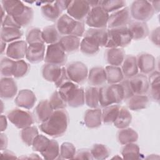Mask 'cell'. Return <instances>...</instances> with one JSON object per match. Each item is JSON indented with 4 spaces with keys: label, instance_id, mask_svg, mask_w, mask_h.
Listing matches in <instances>:
<instances>
[{
    "label": "cell",
    "instance_id": "1",
    "mask_svg": "<svg viewBox=\"0 0 160 160\" xmlns=\"http://www.w3.org/2000/svg\"><path fill=\"white\" fill-rule=\"evenodd\" d=\"M69 124V115L64 109L54 110L50 117L41 122L39 128L44 133L53 137L62 136L66 131Z\"/></svg>",
    "mask_w": 160,
    "mask_h": 160
},
{
    "label": "cell",
    "instance_id": "62",
    "mask_svg": "<svg viewBox=\"0 0 160 160\" xmlns=\"http://www.w3.org/2000/svg\"><path fill=\"white\" fill-rule=\"evenodd\" d=\"M116 158H118V159H121V157H119V156H118L113 157L112 159H116Z\"/></svg>",
    "mask_w": 160,
    "mask_h": 160
},
{
    "label": "cell",
    "instance_id": "31",
    "mask_svg": "<svg viewBox=\"0 0 160 160\" xmlns=\"http://www.w3.org/2000/svg\"><path fill=\"white\" fill-rule=\"evenodd\" d=\"M159 75L160 74L159 71H154L149 74L148 78L150 95L151 98L156 102L159 101Z\"/></svg>",
    "mask_w": 160,
    "mask_h": 160
},
{
    "label": "cell",
    "instance_id": "45",
    "mask_svg": "<svg viewBox=\"0 0 160 160\" xmlns=\"http://www.w3.org/2000/svg\"><path fill=\"white\" fill-rule=\"evenodd\" d=\"M126 6V1L122 0H109L101 1V6L108 12H114Z\"/></svg>",
    "mask_w": 160,
    "mask_h": 160
},
{
    "label": "cell",
    "instance_id": "39",
    "mask_svg": "<svg viewBox=\"0 0 160 160\" xmlns=\"http://www.w3.org/2000/svg\"><path fill=\"white\" fill-rule=\"evenodd\" d=\"M99 46L91 39L84 37L80 43V50L81 52L87 56L96 54L99 50Z\"/></svg>",
    "mask_w": 160,
    "mask_h": 160
},
{
    "label": "cell",
    "instance_id": "29",
    "mask_svg": "<svg viewBox=\"0 0 160 160\" xmlns=\"http://www.w3.org/2000/svg\"><path fill=\"white\" fill-rule=\"evenodd\" d=\"M61 71V66L46 63L42 68V76L45 80L54 83L59 77Z\"/></svg>",
    "mask_w": 160,
    "mask_h": 160
},
{
    "label": "cell",
    "instance_id": "35",
    "mask_svg": "<svg viewBox=\"0 0 160 160\" xmlns=\"http://www.w3.org/2000/svg\"><path fill=\"white\" fill-rule=\"evenodd\" d=\"M42 37L44 43L49 44L58 42L61 38L56 25L45 27L42 31Z\"/></svg>",
    "mask_w": 160,
    "mask_h": 160
},
{
    "label": "cell",
    "instance_id": "19",
    "mask_svg": "<svg viewBox=\"0 0 160 160\" xmlns=\"http://www.w3.org/2000/svg\"><path fill=\"white\" fill-rule=\"evenodd\" d=\"M1 6L4 9L6 14L16 18L20 16L25 11L26 6L23 2L18 0L1 1Z\"/></svg>",
    "mask_w": 160,
    "mask_h": 160
},
{
    "label": "cell",
    "instance_id": "3",
    "mask_svg": "<svg viewBox=\"0 0 160 160\" xmlns=\"http://www.w3.org/2000/svg\"><path fill=\"white\" fill-rule=\"evenodd\" d=\"M123 100L124 92L119 82L104 85L99 89V102L102 108L119 104Z\"/></svg>",
    "mask_w": 160,
    "mask_h": 160
},
{
    "label": "cell",
    "instance_id": "57",
    "mask_svg": "<svg viewBox=\"0 0 160 160\" xmlns=\"http://www.w3.org/2000/svg\"><path fill=\"white\" fill-rule=\"evenodd\" d=\"M1 159H17V157L13 152L7 149H4L3 151H1Z\"/></svg>",
    "mask_w": 160,
    "mask_h": 160
},
{
    "label": "cell",
    "instance_id": "17",
    "mask_svg": "<svg viewBox=\"0 0 160 160\" xmlns=\"http://www.w3.org/2000/svg\"><path fill=\"white\" fill-rule=\"evenodd\" d=\"M36 102V95L29 89H22L19 91L14 100L17 106L27 109H31L34 106Z\"/></svg>",
    "mask_w": 160,
    "mask_h": 160
},
{
    "label": "cell",
    "instance_id": "47",
    "mask_svg": "<svg viewBox=\"0 0 160 160\" xmlns=\"http://www.w3.org/2000/svg\"><path fill=\"white\" fill-rule=\"evenodd\" d=\"M26 39L29 44L44 43L42 37V31L38 28H32L29 29L26 33Z\"/></svg>",
    "mask_w": 160,
    "mask_h": 160
},
{
    "label": "cell",
    "instance_id": "52",
    "mask_svg": "<svg viewBox=\"0 0 160 160\" xmlns=\"http://www.w3.org/2000/svg\"><path fill=\"white\" fill-rule=\"evenodd\" d=\"M69 81H71L70 78H69L68 75V73L66 72V69L65 68H62V71H61V73L59 76V77L58 78V80L54 82L57 88H60L61 86H62L63 84L69 82Z\"/></svg>",
    "mask_w": 160,
    "mask_h": 160
},
{
    "label": "cell",
    "instance_id": "27",
    "mask_svg": "<svg viewBox=\"0 0 160 160\" xmlns=\"http://www.w3.org/2000/svg\"><path fill=\"white\" fill-rule=\"evenodd\" d=\"M126 56L122 48H108L105 52V58L110 66H121Z\"/></svg>",
    "mask_w": 160,
    "mask_h": 160
},
{
    "label": "cell",
    "instance_id": "10",
    "mask_svg": "<svg viewBox=\"0 0 160 160\" xmlns=\"http://www.w3.org/2000/svg\"><path fill=\"white\" fill-rule=\"evenodd\" d=\"M71 81L76 84L83 83L88 76V69L85 64L80 61L69 63L66 68Z\"/></svg>",
    "mask_w": 160,
    "mask_h": 160
},
{
    "label": "cell",
    "instance_id": "59",
    "mask_svg": "<svg viewBox=\"0 0 160 160\" xmlns=\"http://www.w3.org/2000/svg\"><path fill=\"white\" fill-rule=\"evenodd\" d=\"M0 119H1V131L3 132L4 131H5V129L8 126L7 118L5 116L1 114Z\"/></svg>",
    "mask_w": 160,
    "mask_h": 160
},
{
    "label": "cell",
    "instance_id": "20",
    "mask_svg": "<svg viewBox=\"0 0 160 160\" xmlns=\"http://www.w3.org/2000/svg\"><path fill=\"white\" fill-rule=\"evenodd\" d=\"M130 31L132 39L141 40L146 38L149 33V28L146 22L131 21L127 26Z\"/></svg>",
    "mask_w": 160,
    "mask_h": 160
},
{
    "label": "cell",
    "instance_id": "5",
    "mask_svg": "<svg viewBox=\"0 0 160 160\" xmlns=\"http://www.w3.org/2000/svg\"><path fill=\"white\" fill-rule=\"evenodd\" d=\"M132 41V36L127 26L108 29L107 48H122L129 45Z\"/></svg>",
    "mask_w": 160,
    "mask_h": 160
},
{
    "label": "cell",
    "instance_id": "34",
    "mask_svg": "<svg viewBox=\"0 0 160 160\" xmlns=\"http://www.w3.org/2000/svg\"><path fill=\"white\" fill-rule=\"evenodd\" d=\"M132 121V115L128 109L121 107L118 115L113 122L114 126L119 129L128 128Z\"/></svg>",
    "mask_w": 160,
    "mask_h": 160
},
{
    "label": "cell",
    "instance_id": "54",
    "mask_svg": "<svg viewBox=\"0 0 160 160\" xmlns=\"http://www.w3.org/2000/svg\"><path fill=\"white\" fill-rule=\"evenodd\" d=\"M1 26L2 27H8V28H15L21 29V26L16 22V21L14 19V18L9 16L6 14V17L4 18L2 21H1Z\"/></svg>",
    "mask_w": 160,
    "mask_h": 160
},
{
    "label": "cell",
    "instance_id": "28",
    "mask_svg": "<svg viewBox=\"0 0 160 160\" xmlns=\"http://www.w3.org/2000/svg\"><path fill=\"white\" fill-rule=\"evenodd\" d=\"M65 52H74L80 48V38L74 36H62L59 41Z\"/></svg>",
    "mask_w": 160,
    "mask_h": 160
},
{
    "label": "cell",
    "instance_id": "13",
    "mask_svg": "<svg viewBox=\"0 0 160 160\" xmlns=\"http://www.w3.org/2000/svg\"><path fill=\"white\" fill-rule=\"evenodd\" d=\"M27 49V42L20 40L16 41L8 45L6 54L10 59L16 61L21 60L26 56Z\"/></svg>",
    "mask_w": 160,
    "mask_h": 160
},
{
    "label": "cell",
    "instance_id": "25",
    "mask_svg": "<svg viewBox=\"0 0 160 160\" xmlns=\"http://www.w3.org/2000/svg\"><path fill=\"white\" fill-rule=\"evenodd\" d=\"M121 65V70L124 77L128 79L131 78L138 72L137 59L134 56L130 54L126 56Z\"/></svg>",
    "mask_w": 160,
    "mask_h": 160
},
{
    "label": "cell",
    "instance_id": "44",
    "mask_svg": "<svg viewBox=\"0 0 160 160\" xmlns=\"http://www.w3.org/2000/svg\"><path fill=\"white\" fill-rule=\"evenodd\" d=\"M16 61L9 58H3L1 60L0 71L2 76L10 78L13 76V71Z\"/></svg>",
    "mask_w": 160,
    "mask_h": 160
},
{
    "label": "cell",
    "instance_id": "4",
    "mask_svg": "<svg viewBox=\"0 0 160 160\" xmlns=\"http://www.w3.org/2000/svg\"><path fill=\"white\" fill-rule=\"evenodd\" d=\"M56 28L62 36H74L81 37L85 32L84 24L83 22L78 21L67 14H64L56 21Z\"/></svg>",
    "mask_w": 160,
    "mask_h": 160
},
{
    "label": "cell",
    "instance_id": "26",
    "mask_svg": "<svg viewBox=\"0 0 160 160\" xmlns=\"http://www.w3.org/2000/svg\"><path fill=\"white\" fill-rule=\"evenodd\" d=\"M44 3L41 8L43 17L50 21H57L61 16L62 11L57 6L54 1L44 2Z\"/></svg>",
    "mask_w": 160,
    "mask_h": 160
},
{
    "label": "cell",
    "instance_id": "30",
    "mask_svg": "<svg viewBox=\"0 0 160 160\" xmlns=\"http://www.w3.org/2000/svg\"><path fill=\"white\" fill-rule=\"evenodd\" d=\"M127 101L128 108L132 111H139L146 108L149 103V98L145 94H134Z\"/></svg>",
    "mask_w": 160,
    "mask_h": 160
},
{
    "label": "cell",
    "instance_id": "61",
    "mask_svg": "<svg viewBox=\"0 0 160 160\" xmlns=\"http://www.w3.org/2000/svg\"><path fill=\"white\" fill-rule=\"evenodd\" d=\"M6 48V42L1 40V54H3V52L5 51Z\"/></svg>",
    "mask_w": 160,
    "mask_h": 160
},
{
    "label": "cell",
    "instance_id": "46",
    "mask_svg": "<svg viewBox=\"0 0 160 160\" xmlns=\"http://www.w3.org/2000/svg\"><path fill=\"white\" fill-rule=\"evenodd\" d=\"M76 152V148L72 143L64 142L61 145L60 154L58 159H74Z\"/></svg>",
    "mask_w": 160,
    "mask_h": 160
},
{
    "label": "cell",
    "instance_id": "24",
    "mask_svg": "<svg viewBox=\"0 0 160 160\" xmlns=\"http://www.w3.org/2000/svg\"><path fill=\"white\" fill-rule=\"evenodd\" d=\"M54 109H52L49 100L41 101L34 109V118L38 122H42L46 121L51 115Z\"/></svg>",
    "mask_w": 160,
    "mask_h": 160
},
{
    "label": "cell",
    "instance_id": "6",
    "mask_svg": "<svg viewBox=\"0 0 160 160\" xmlns=\"http://www.w3.org/2000/svg\"><path fill=\"white\" fill-rule=\"evenodd\" d=\"M129 9L131 17L136 21L142 22L149 20L155 12L150 1L144 0L133 1Z\"/></svg>",
    "mask_w": 160,
    "mask_h": 160
},
{
    "label": "cell",
    "instance_id": "50",
    "mask_svg": "<svg viewBox=\"0 0 160 160\" xmlns=\"http://www.w3.org/2000/svg\"><path fill=\"white\" fill-rule=\"evenodd\" d=\"M49 142L50 139H49L47 137L41 134H38L32 142V149L41 153L46 149L49 144Z\"/></svg>",
    "mask_w": 160,
    "mask_h": 160
},
{
    "label": "cell",
    "instance_id": "7",
    "mask_svg": "<svg viewBox=\"0 0 160 160\" xmlns=\"http://www.w3.org/2000/svg\"><path fill=\"white\" fill-rule=\"evenodd\" d=\"M109 16V13L99 5L91 8L85 19L86 24L92 28H106Z\"/></svg>",
    "mask_w": 160,
    "mask_h": 160
},
{
    "label": "cell",
    "instance_id": "8",
    "mask_svg": "<svg viewBox=\"0 0 160 160\" xmlns=\"http://www.w3.org/2000/svg\"><path fill=\"white\" fill-rule=\"evenodd\" d=\"M7 118L19 129H24L31 126L35 121L34 116L28 111L15 108L7 114Z\"/></svg>",
    "mask_w": 160,
    "mask_h": 160
},
{
    "label": "cell",
    "instance_id": "58",
    "mask_svg": "<svg viewBox=\"0 0 160 160\" xmlns=\"http://www.w3.org/2000/svg\"><path fill=\"white\" fill-rule=\"evenodd\" d=\"M8 144V138L5 134L1 132V151H3L6 149Z\"/></svg>",
    "mask_w": 160,
    "mask_h": 160
},
{
    "label": "cell",
    "instance_id": "48",
    "mask_svg": "<svg viewBox=\"0 0 160 160\" xmlns=\"http://www.w3.org/2000/svg\"><path fill=\"white\" fill-rule=\"evenodd\" d=\"M29 65L24 60L16 61L13 71V76L16 78H21L26 76L29 71Z\"/></svg>",
    "mask_w": 160,
    "mask_h": 160
},
{
    "label": "cell",
    "instance_id": "32",
    "mask_svg": "<svg viewBox=\"0 0 160 160\" xmlns=\"http://www.w3.org/2000/svg\"><path fill=\"white\" fill-rule=\"evenodd\" d=\"M117 139L118 142L122 145L135 142L138 139V134L131 128L121 129L117 134Z\"/></svg>",
    "mask_w": 160,
    "mask_h": 160
},
{
    "label": "cell",
    "instance_id": "40",
    "mask_svg": "<svg viewBox=\"0 0 160 160\" xmlns=\"http://www.w3.org/2000/svg\"><path fill=\"white\" fill-rule=\"evenodd\" d=\"M42 156L48 160L58 159L60 154V148L58 142L54 139L50 140L46 149L41 152Z\"/></svg>",
    "mask_w": 160,
    "mask_h": 160
},
{
    "label": "cell",
    "instance_id": "16",
    "mask_svg": "<svg viewBox=\"0 0 160 160\" xmlns=\"http://www.w3.org/2000/svg\"><path fill=\"white\" fill-rule=\"evenodd\" d=\"M134 94H146L149 89L148 78L143 74H137L129 79Z\"/></svg>",
    "mask_w": 160,
    "mask_h": 160
},
{
    "label": "cell",
    "instance_id": "2",
    "mask_svg": "<svg viewBox=\"0 0 160 160\" xmlns=\"http://www.w3.org/2000/svg\"><path fill=\"white\" fill-rule=\"evenodd\" d=\"M58 92L66 101L68 105L72 108H78L84 105V90L72 81H69L60 88Z\"/></svg>",
    "mask_w": 160,
    "mask_h": 160
},
{
    "label": "cell",
    "instance_id": "38",
    "mask_svg": "<svg viewBox=\"0 0 160 160\" xmlns=\"http://www.w3.org/2000/svg\"><path fill=\"white\" fill-rule=\"evenodd\" d=\"M121 106L117 104L104 107L102 111V121L104 124H111L116 120Z\"/></svg>",
    "mask_w": 160,
    "mask_h": 160
},
{
    "label": "cell",
    "instance_id": "37",
    "mask_svg": "<svg viewBox=\"0 0 160 160\" xmlns=\"http://www.w3.org/2000/svg\"><path fill=\"white\" fill-rule=\"evenodd\" d=\"M107 82L109 84H117L124 79L121 68L119 66H107L105 68Z\"/></svg>",
    "mask_w": 160,
    "mask_h": 160
},
{
    "label": "cell",
    "instance_id": "60",
    "mask_svg": "<svg viewBox=\"0 0 160 160\" xmlns=\"http://www.w3.org/2000/svg\"><path fill=\"white\" fill-rule=\"evenodd\" d=\"M151 6L153 8V9L154 10L155 12H159V3L160 1H150Z\"/></svg>",
    "mask_w": 160,
    "mask_h": 160
},
{
    "label": "cell",
    "instance_id": "42",
    "mask_svg": "<svg viewBox=\"0 0 160 160\" xmlns=\"http://www.w3.org/2000/svg\"><path fill=\"white\" fill-rule=\"evenodd\" d=\"M21 138L22 142L27 146H32L36 137L39 134L38 130L36 126H29L22 129L21 131Z\"/></svg>",
    "mask_w": 160,
    "mask_h": 160
},
{
    "label": "cell",
    "instance_id": "49",
    "mask_svg": "<svg viewBox=\"0 0 160 160\" xmlns=\"http://www.w3.org/2000/svg\"><path fill=\"white\" fill-rule=\"evenodd\" d=\"M49 101L54 110L64 109L68 105L67 102L59 94L58 91H54L51 94Z\"/></svg>",
    "mask_w": 160,
    "mask_h": 160
},
{
    "label": "cell",
    "instance_id": "33",
    "mask_svg": "<svg viewBox=\"0 0 160 160\" xmlns=\"http://www.w3.org/2000/svg\"><path fill=\"white\" fill-rule=\"evenodd\" d=\"M23 32L18 28L1 27V40L5 42H12L22 38Z\"/></svg>",
    "mask_w": 160,
    "mask_h": 160
},
{
    "label": "cell",
    "instance_id": "22",
    "mask_svg": "<svg viewBox=\"0 0 160 160\" xmlns=\"http://www.w3.org/2000/svg\"><path fill=\"white\" fill-rule=\"evenodd\" d=\"M84 122L89 128H99L102 123V111L99 108L88 109L84 114Z\"/></svg>",
    "mask_w": 160,
    "mask_h": 160
},
{
    "label": "cell",
    "instance_id": "9",
    "mask_svg": "<svg viewBox=\"0 0 160 160\" xmlns=\"http://www.w3.org/2000/svg\"><path fill=\"white\" fill-rule=\"evenodd\" d=\"M67 55L59 42L48 45L44 57L46 63L62 66L67 62Z\"/></svg>",
    "mask_w": 160,
    "mask_h": 160
},
{
    "label": "cell",
    "instance_id": "36",
    "mask_svg": "<svg viewBox=\"0 0 160 160\" xmlns=\"http://www.w3.org/2000/svg\"><path fill=\"white\" fill-rule=\"evenodd\" d=\"M86 104L90 108H97L99 102V89L94 86L87 88L84 91Z\"/></svg>",
    "mask_w": 160,
    "mask_h": 160
},
{
    "label": "cell",
    "instance_id": "51",
    "mask_svg": "<svg viewBox=\"0 0 160 160\" xmlns=\"http://www.w3.org/2000/svg\"><path fill=\"white\" fill-rule=\"evenodd\" d=\"M119 84L121 85L123 89L124 100H128L130 97L134 94L131 87L129 79L122 80L119 82Z\"/></svg>",
    "mask_w": 160,
    "mask_h": 160
},
{
    "label": "cell",
    "instance_id": "15",
    "mask_svg": "<svg viewBox=\"0 0 160 160\" xmlns=\"http://www.w3.org/2000/svg\"><path fill=\"white\" fill-rule=\"evenodd\" d=\"M18 92L16 81L11 77L2 78L0 82V96L4 99H12Z\"/></svg>",
    "mask_w": 160,
    "mask_h": 160
},
{
    "label": "cell",
    "instance_id": "14",
    "mask_svg": "<svg viewBox=\"0 0 160 160\" xmlns=\"http://www.w3.org/2000/svg\"><path fill=\"white\" fill-rule=\"evenodd\" d=\"M138 70L141 74H148L155 69L156 60L154 57L149 53L142 52L136 58Z\"/></svg>",
    "mask_w": 160,
    "mask_h": 160
},
{
    "label": "cell",
    "instance_id": "18",
    "mask_svg": "<svg viewBox=\"0 0 160 160\" xmlns=\"http://www.w3.org/2000/svg\"><path fill=\"white\" fill-rule=\"evenodd\" d=\"M44 43H35L28 46L26 58L31 63H38L44 59Z\"/></svg>",
    "mask_w": 160,
    "mask_h": 160
},
{
    "label": "cell",
    "instance_id": "53",
    "mask_svg": "<svg viewBox=\"0 0 160 160\" xmlns=\"http://www.w3.org/2000/svg\"><path fill=\"white\" fill-rule=\"evenodd\" d=\"M74 159H93L91 151L88 149H81L78 150L74 156Z\"/></svg>",
    "mask_w": 160,
    "mask_h": 160
},
{
    "label": "cell",
    "instance_id": "41",
    "mask_svg": "<svg viewBox=\"0 0 160 160\" xmlns=\"http://www.w3.org/2000/svg\"><path fill=\"white\" fill-rule=\"evenodd\" d=\"M139 147L134 142L124 144L121 151L123 159H137L139 157Z\"/></svg>",
    "mask_w": 160,
    "mask_h": 160
},
{
    "label": "cell",
    "instance_id": "55",
    "mask_svg": "<svg viewBox=\"0 0 160 160\" xmlns=\"http://www.w3.org/2000/svg\"><path fill=\"white\" fill-rule=\"evenodd\" d=\"M151 41L157 46H159V28L157 27L154 29L150 34Z\"/></svg>",
    "mask_w": 160,
    "mask_h": 160
},
{
    "label": "cell",
    "instance_id": "21",
    "mask_svg": "<svg viewBox=\"0 0 160 160\" xmlns=\"http://www.w3.org/2000/svg\"><path fill=\"white\" fill-rule=\"evenodd\" d=\"M88 83L94 87L104 86L107 81L105 68L101 66L92 68L88 76Z\"/></svg>",
    "mask_w": 160,
    "mask_h": 160
},
{
    "label": "cell",
    "instance_id": "43",
    "mask_svg": "<svg viewBox=\"0 0 160 160\" xmlns=\"http://www.w3.org/2000/svg\"><path fill=\"white\" fill-rule=\"evenodd\" d=\"M90 151L93 159L98 160L107 159L110 155V150L102 144H94Z\"/></svg>",
    "mask_w": 160,
    "mask_h": 160
},
{
    "label": "cell",
    "instance_id": "23",
    "mask_svg": "<svg viewBox=\"0 0 160 160\" xmlns=\"http://www.w3.org/2000/svg\"><path fill=\"white\" fill-rule=\"evenodd\" d=\"M108 29L106 28H90L84 34L87 37L95 41L99 47L105 46L108 41Z\"/></svg>",
    "mask_w": 160,
    "mask_h": 160
},
{
    "label": "cell",
    "instance_id": "12",
    "mask_svg": "<svg viewBox=\"0 0 160 160\" xmlns=\"http://www.w3.org/2000/svg\"><path fill=\"white\" fill-rule=\"evenodd\" d=\"M130 9L128 7H124L118 11L112 12L109 16L108 26L109 29L125 27L131 21Z\"/></svg>",
    "mask_w": 160,
    "mask_h": 160
},
{
    "label": "cell",
    "instance_id": "56",
    "mask_svg": "<svg viewBox=\"0 0 160 160\" xmlns=\"http://www.w3.org/2000/svg\"><path fill=\"white\" fill-rule=\"evenodd\" d=\"M54 2L57 5V6L60 9V10L61 11H63L65 9L67 10L70 3L71 2V1L60 0V1H54Z\"/></svg>",
    "mask_w": 160,
    "mask_h": 160
},
{
    "label": "cell",
    "instance_id": "11",
    "mask_svg": "<svg viewBox=\"0 0 160 160\" xmlns=\"http://www.w3.org/2000/svg\"><path fill=\"white\" fill-rule=\"evenodd\" d=\"M91 6L88 1L75 0L71 1L69 7L67 9V14L74 19L82 22L86 19Z\"/></svg>",
    "mask_w": 160,
    "mask_h": 160
}]
</instances>
